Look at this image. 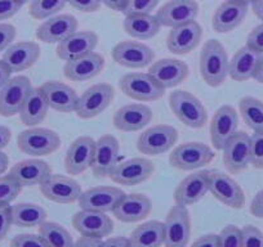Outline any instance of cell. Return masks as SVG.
Listing matches in <instances>:
<instances>
[{"mask_svg": "<svg viewBox=\"0 0 263 247\" xmlns=\"http://www.w3.org/2000/svg\"><path fill=\"white\" fill-rule=\"evenodd\" d=\"M230 59L218 40H208L200 53V75L209 87H219L229 76Z\"/></svg>", "mask_w": 263, "mask_h": 247, "instance_id": "6da1fadb", "label": "cell"}, {"mask_svg": "<svg viewBox=\"0 0 263 247\" xmlns=\"http://www.w3.org/2000/svg\"><path fill=\"white\" fill-rule=\"evenodd\" d=\"M169 107L186 127L200 129L208 121V112L203 103L186 90H176L169 95Z\"/></svg>", "mask_w": 263, "mask_h": 247, "instance_id": "7a4b0ae2", "label": "cell"}, {"mask_svg": "<svg viewBox=\"0 0 263 247\" xmlns=\"http://www.w3.org/2000/svg\"><path fill=\"white\" fill-rule=\"evenodd\" d=\"M17 146L24 153L42 157L54 153L61 146V138L47 128H31L24 130L17 137Z\"/></svg>", "mask_w": 263, "mask_h": 247, "instance_id": "3957f363", "label": "cell"}, {"mask_svg": "<svg viewBox=\"0 0 263 247\" xmlns=\"http://www.w3.org/2000/svg\"><path fill=\"white\" fill-rule=\"evenodd\" d=\"M119 87L126 97L140 102H154L160 99L165 93V88L161 87L148 72L126 74L120 79Z\"/></svg>", "mask_w": 263, "mask_h": 247, "instance_id": "277c9868", "label": "cell"}, {"mask_svg": "<svg viewBox=\"0 0 263 247\" xmlns=\"http://www.w3.org/2000/svg\"><path fill=\"white\" fill-rule=\"evenodd\" d=\"M213 158L214 152L208 145L200 142H187L174 148L169 156V163L172 168L191 171L209 165Z\"/></svg>", "mask_w": 263, "mask_h": 247, "instance_id": "5b68a950", "label": "cell"}, {"mask_svg": "<svg viewBox=\"0 0 263 247\" xmlns=\"http://www.w3.org/2000/svg\"><path fill=\"white\" fill-rule=\"evenodd\" d=\"M191 236V216L187 206L174 205L164 221V246L186 247Z\"/></svg>", "mask_w": 263, "mask_h": 247, "instance_id": "8992f818", "label": "cell"}, {"mask_svg": "<svg viewBox=\"0 0 263 247\" xmlns=\"http://www.w3.org/2000/svg\"><path fill=\"white\" fill-rule=\"evenodd\" d=\"M114 97H115V90L110 84L101 83V84L92 85L82 95H79L75 112L84 120L93 118L101 115L110 106Z\"/></svg>", "mask_w": 263, "mask_h": 247, "instance_id": "52a82bcc", "label": "cell"}, {"mask_svg": "<svg viewBox=\"0 0 263 247\" xmlns=\"http://www.w3.org/2000/svg\"><path fill=\"white\" fill-rule=\"evenodd\" d=\"M178 132L171 125H156L145 130L138 137L137 148L141 153L158 156L168 152L177 143Z\"/></svg>", "mask_w": 263, "mask_h": 247, "instance_id": "ba28073f", "label": "cell"}, {"mask_svg": "<svg viewBox=\"0 0 263 247\" xmlns=\"http://www.w3.org/2000/svg\"><path fill=\"white\" fill-rule=\"evenodd\" d=\"M209 192L223 205L231 209H242L245 195L239 183L219 170L209 171Z\"/></svg>", "mask_w": 263, "mask_h": 247, "instance_id": "9c48e42d", "label": "cell"}, {"mask_svg": "<svg viewBox=\"0 0 263 247\" xmlns=\"http://www.w3.org/2000/svg\"><path fill=\"white\" fill-rule=\"evenodd\" d=\"M120 158V145L114 135H102L96 140L92 169L97 178H110Z\"/></svg>", "mask_w": 263, "mask_h": 247, "instance_id": "30bf717a", "label": "cell"}, {"mask_svg": "<svg viewBox=\"0 0 263 247\" xmlns=\"http://www.w3.org/2000/svg\"><path fill=\"white\" fill-rule=\"evenodd\" d=\"M31 89L32 85L29 77H11L0 89V116L12 117L18 115Z\"/></svg>", "mask_w": 263, "mask_h": 247, "instance_id": "8fae6325", "label": "cell"}, {"mask_svg": "<svg viewBox=\"0 0 263 247\" xmlns=\"http://www.w3.org/2000/svg\"><path fill=\"white\" fill-rule=\"evenodd\" d=\"M40 191L47 200L55 203H72L83 193L80 184L70 176L54 174L40 184Z\"/></svg>", "mask_w": 263, "mask_h": 247, "instance_id": "7c38bea8", "label": "cell"}, {"mask_svg": "<svg viewBox=\"0 0 263 247\" xmlns=\"http://www.w3.org/2000/svg\"><path fill=\"white\" fill-rule=\"evenodd\" d=\"M155 173V165L150 160L143 157L130 158L123 162H119L110 178L114 183L120 186H137L143 183Z\"/></svg>", "mask_w": 263, "mask_h": 247, "instance_id": "4fadbf2b", "label": "cell"}, {"mask_svg": "<svg viewBox=\"0 0 263 247\" xmlns=\"http://www.w3.org/2000/svg\"><path fill=\"white\" fill-rule=\"evenodd\" d=\"M239 116L232 106H221L214 113L211 122V140L216 150L221 151L226 143L236 134Z\"/></svg>", "mask_w": 263, "mask_h": 247, "instance_id": "5bb4252c", "label": "cell"}, {"mask_svg": "<svg viewBox=\"0 0 263 247\" xmlns=\"http://www.w3.org/2000/svg\"><path fill=\"white\" fill-rule=\"evenodd\" d=\"M154 57L155 54L150 47L132 40L119 43L112 49L114 60L126 69H143L153 64Z\"/></svg>", "mask_w": 263, "mask_h": 247, "instance_id": "9a60e30c", "label": "cell"}, {"mask_svg": "<svg viewBox=\"0 0 263 247\" xmlns=\"http://www.w3.org/2000/svg\"><path fill=\"white\" fill-rule=\"evenodd\" d=\"M72 227L80 236L102 239L114 231V221L106 213L82 209L72 216Z\"/></svg>", "mask_w": 263, "mask_h": 247, "instance_id": "2e32d148", "label": "cell"}, {"mask_svg": "<svg viewBox=\"0 0 263 247\" xmlns=\"http://www.w3.org/2000/svg\"><path fill=\"white\" fill-rule=\"evenodd\" d=\"M222 151L223 165L231 174L241 173L250 165V137L245 132H236Z\"/></svg>", "mask_w": 263, "mask_h": 247, "instance_id": "e0dca14e", "label": "cell"}, {"mask_svg": "<svg viewBox=\"0 0 263 247\" xmlns=\"http://www.w3.org/2000/svg\"><path fill=\"white\" fill-rule=\"evenodd\" d=\"M199 6L195 0H169L156 13V18L164 27L181 26L196 19Z\"/></svg>", "mask_w": 263, "mask_h": 247, "instance_id": "ac0fdd59", "label": "cell"}, {"mask_svg": "<svg viewBox=\"0 0 263 247\" xmlns=\"http://www.w3.org/2000/svg\"><path fill=\"white\" fill-rule=\"evenodd\" d=\"M209 192V171L201 170L186 176L179 181L174 192V202L181 206H190L203 200Z\"/></svg>", "mask_w": 263, "mask_h": 247, "instance_id": "d6986e66", "label": "cell"}, {"mask_svg": "<svg viewBox=\"0 0 263 247\" xmlns=\"http://www.w3.org/2000/svg\"><path fill=\"white\" fill-rule=\"evenodd\" d=\"M96 140L93 138L79 137L70 145L65 157V170L70 175H79L92 166Z\"/></svg>", "mask_w": 263, "mask_h": 247, "instance_id": "ffe728a7", "label": "cell"}, {"mask_svg": "<svg viewBox=\"0 0 263 247\" xmlns=\"http://www.w3.org/2000/svg\"><path fill=\"white\" fill-rule=\"evenodd\" d=\"M124 195L125 193L120 188L101 186V187H93L83 192L78 202L83 210L108 213L115 209V206L124 197Z\"/></svg>", "mask_w": 263, "mask_h": 247, "instance_id": "44dd1931", "label": "cell"}, {"mask_svg": "<svg viewBox=\"0 0 263 247\" xmlns=\"http://www.w3.org/2000/svg\"><path fill=\"white\" fill-rule=\"evenodd\" d=\"M78 19L71 14H58L48 18L36 29V39L47 44H60L78 31Z\"/></svg>", "mask_w": 263, "mask_h": 247, "instance_id": "7402d4cb", "label": "cell"}, {"mask_svg": "<svg viewBox=\"0 0 263 247\" xmlns=\"http://www.w3.org/2000/svg\"><path fill=\"white\" fill-rule=\"evenodd\" d=\"M153 111L146 105L132 103L123 106L115 112L112 118L114 127L120 132L132 133L142 130L153 120Z\"/></svg>", "mask_w": 263, "mask_h": 247, "instance_id": "603a6c76", "label": "cell"}, {"mask_svg": "<svg viewBox=\"0 0 263 247\" xmlns=\"http://www.w3.org/2000/svg\"><path fill=\"white\" fill-rule=\"evenodd\" d=\"M248 4L242 0H224L216 9L212 27L219 34L231 32L242 24L248 14Z\"/></svg>", "mask_w": 263, "mask_h": 247, "instance_id": "cb8c5ba5", "label": "cell"}, {"mask_svg": "<svg viewBox=\"0 0 263 247\" xmlns=\"http://www.w3.org/2000/svg\"><path fill=\"white\" fill-rule=\"evenodd\" d=\"M203 37V29L196 21L173 27L166 39V47L173 54L183 55L196 49Z\"/></svg>", "mask_w": 263, "mask_h": 247, "instance_id": "d4e9b609", "label": "cell"}, {"mask_svg": "<svg viewBox=\"0 0 263 247\" xmlns=\"http://www.w3.org/2000/svg\"><path fill=\"white\" fill-rule=\"evenodd\" d=\"M153 202L142 193L124 195L112 210L114 216L123 223H137L150 215Z\"/></svg>", "mask_w": 263, "mask_h": 247, "instance_id": "484cf974", "label": "cell"}, {"mask_svg": "<svg viewBox=\"0 0 263 247\" xmlns=\"http://www.w3.org/2000/svg\"><path fill=\"white\" fill-rule=\"evenodd\" d=\"M97 44L98 36L96 32L88 30L77 31L58 44L57 57L65 62H69L95 52Z\"/></svg>", "mask_w": 263, "mask_h": 247, "instance_id": "4316f807", "label": "cell"}, {"mask_svg": "<svg viewBox=\"0 0 263 247\" xmlns=\"http://www.w3.org/2000/svg\"><path fill=\"white\" fill-rule=\"evenodd\" d=\"M148 74L165 89L182 84L189 76V66L179 59L164 58L154 62Z\"/></svg>", "mask_w": 263, "mask_h": 247, "instance_id": "83f0119b", "label": "cell"}, {"mask_svg": "<svg viewBox=\"0 0 263 247\" xmlns=\"http://www.w3.org/2000/svg\"><path fill=\"white\" fill-rule=\"evenodd\" d=\"M105 67V58L100 53L92 52L77 59L66 62L63 75L70 81H85L100 75Z\"/></svg>", "mask_w": 263, "mask_h": 247, "instance_id": "f1b7e54d", "label": "cell"}, {"mask_svg": "<svg viewBox=\"0 0 263 247\" xmlns=\"http://www.w3.org/2000/svg\"><path fill=\"white\" fill-rule=\"evenodd\" d=\"M40 57V47L35 42H18L4 50V64L12 72H21L30 69Z\"/></svg>", "mask_w": 263, "mask_h": 247, "instance_id": "f546056e", "label": "cell"}, {"mask_svg": "<svg viewBox=\"0 0 263 247\" xmlns=\"http://www.w3.org/2000/svg\"><path fill=\"white\" fill-rule=\"evenodd\" d=\"M40 88L50 108L58 112H75L79 95L70 85L53 80V81L44 83Z\"/></svg>", "mask_w": 263, "mask_h": 247, "instance_id": "4dcf8cb0", "label": "cell"}, {"mask_svg": "<svg viewBox=\"0 0 263 247\" xmlns=\"http://www.w3.org/2000/svg\"><path fill=\"white\" fill-rule=\"evenodd\" d=\"M262 59V53L255 52L247 45L240 48L230 60L229 76L239 83L253 79Z\"/></svg>", "mask_w": 263, "mask_h": 247, "instance_id": "1f68e13d", "label": "cell"}, {"mask_svg": "<svg viewBox=\"0 0 263 247\" xmlns=\"http://www.w3.org/2000/svg\"><path fill=\"white\" fill-rule=\"evenodd\" d=\"M9 175L21 187H34L40 186L48 176L52 175V169L45 161L42 160H24L12 166Z\"/></svg>", "mask_w": 263, "mask_h": 247, "instance_id": "d6a6232c", "label": "cell"}, {"mask_svg": "<svg viewBox=\"0 0 263 247\" xmlns=\"http://www.w3.org/2000/svg\"><path fill=\"white\" fill-rule=\"evenodd\" d=\"M48 110H49V105L42 88H32L18 115L24 125L36 127L47 117Z\"/></svg>", "mask_w": 263, "mask_h": 247, "instance_id": "836d02e7", "label": "cell"}, {"mask_svg": "<svg viewBox=\"0 0 263 247\" xmlns=\"http://www.w3.org/2000/svg\"><path fill=\"white\" fill-rule=\"evenodd\" d=\"M123 26L129 36L138 40L153 39L161 29L160 22L153 14H126Z\"/></svg>", "mask_w": 263, "mask_h": 247, "instance_id": "e575fe53", "label": "cell"}, {"mask_svg": "<svg viewBox=\"0 0 263 247\" xmlns=\"http://www.w3.org/2000/svg\"><path fill=\"white\" fill-rule=\"evenodd\" d=\"M129 247H161L164 244V223L150 220L137 227L128 238Z\"/></svg>", "mask_w": 263, "mask_h": 247, "instance_id": "d590c367", "label": "cell"}, {"mask_svg": "<svg viewBox=\"0 0 263 247\" xmlns=\"http://www.w3.org/2000/svg\"><path fill=\"white\" fill-rule=\"evenodd\" d=\"M47 220V211L36 203H17L12 206V221L21 228L40 227Z\"/></svg>", "mask_w": 263, "mask_h": 247, "instance_id": "8d00e7d4", "label": "cell"}, {"mask_svg": "<svg viewBox=\"0 0 263 247\" xmlns=\"http://www.w3.org/2000/svg\"><path fill=\"white\" fill-rule=\"evenodd\" d=\"M239 110L248 127L254 133H263V102L254 97H244L239 102Z\"/></svg>", "mask_w": 263, "mask_h": 247, "instance_id": "74e56055", "label": "cell"}, {"mask_svg": "<svg viewBox=\"0 0 263 247\" xmlns=\"http://www.w3.org/2000/svg\"><path fill=\"white\" fill-rule=\"evenodd\" d=\"M39 234L44 239L47 247H72L71 234L67 232L65 227L53 221H44L39 227Z\"/></svg>", "mask_w": 263, "mask_h": 247, "instance_id": "f35d334b", "label": "cell"}, {"mask_svg": "<svg viewBox=\"0 0 263 247\" xmlns=\"http://www.w3.org/2000/svg\"><path fill=\"white\" fill-rule=\"evenodd\" d=\"M67 4V0H31L30 14L35 19H48L62 11Z\"/></svg>", "mask_w": 263, "mask_h": 247, "instance_id": "ab89813d", "label": "cell"}, {"mask_svg": "<svg viewBox=\"0 0 263 247\" xmlns=\"http://www.w3.org/2000/svg\"><path fill=\"white\" fill-rule=\"evenodd\" d=\"M21 188L9 174L0 176V205H11L21 193Z\"/></svg>", "mask_w": 263, "mask_h": 247, "instance_id": "60d3db41", "label": "cell"}, {"mask_svg": "<svg viewBox=\"0 0 263 247\" xmlns=\"http://www.w3.org/2000/svg\"><path fill=\"white\" fill-rule=\"evenodd\" d=\"M218 247H241V229L235 225L224 227L218 234Z\"/></svg>", "mask_w": 263, "mask_h": 247, "instance_id": "b9f144b4", "label": "cell"}, {"mask_svg": "<svg viewBox=\"0 0 263 247\" xmlns=\"http://www.w3.org/2000/svg\"><path fill=\"white\" fill-rule=\"evenodd\" d=\"M250 165L263 169V133H254L250 137Z\"/></svg>", "mask_w": 263, "mask_h": 247, "instance_id": "7bdbcfd3", "label": "cell"}, {"mask_svg": "<svg viewBox=\"0 0 263 247\" xmlns=\"http://www.w3.org/2000/svg\"><path fill=\"white\" fill-rule=\"evenodd\" d=\"M160 0H126L123 13L125 14H151Z\"/></svg>", "mask_w": 263, "mask_h": 247, "instance_id": "ee69618b", "label": "cell"}, {"mask_svg": "<svg viewBox=\"0 0 263 247\" xmlns=\"http://www.w3.org/2000/svg\"><path fill=\"white\" fill-rule=\"evenodd\" d=\"M241 247H263V233L253 225L241 229Z\"/></svg>", "mask_w": 263, "mask_h": 247, "instance_id": "f6af8a7d", "label": "cell"}, {"mask_svg": "<svg viewBox=\"0 0 263 247\" xmlns=\"http://www.w3.org/2000/svg\"><path fill=\"white\" fill-rule=\"evenodd\" d=\"M11 247H47L40 234H18L11 242Z\"/></svg>", "mask_w": 263, "mask_h": 247, "instance_id": "bcb514c9", "label": "cell"}, {"mask_svg": "<svg viewBox=\"0 0 263 247\" xmlns=\"http://www.w3.org/2000/svg\"><path fill=\"white\" fill-rule=\"evenodd\" d=\"M16 27L11 24H0V53L8 49L16 39Z\"/></svg>", "mask_w": 263, "mask_h": 247, "instance_id": "7dc6e473", "label": "cell"}, {"mask_svg": "<svg viewBox=\"0 0 263 247\" xmlns=\"http://www.w3.org/2000/svg\"><path fill=\"white\" fill-rule=\"evenodd\" d=\"M21 7L22 4L18 0H0V21L12 18L18 13Z\"/></svg>", "mask_w": 263, "mask_h": 247, "instance_id": "c3c4849f", "label": "cell"}, {"mask_svg": "<svg viewBox=\"0 0 263 247\" xmlns=\"http://www.w3.org/2000/svg\"><path fill=\"white\" fill-rule=\"evenodd\" d=\"M12 224V206L0 205V241L8 234Z\"/></svg>", "mask_w": 263, "mask_h": 247, "instance_id": "681fc988", "label": "cell"}, {"mask_svg": "<svg viewBox=\"0 0 263 247\" xmlns=\"http://www.w3.org/2000/svg\"><path fill=\"white\" fill-rule=\"evenodd\" d=\"M247 47H249L250 49L255 50V52H259L263 54V24L254 27V29L249 32L247 39Z\"/></svg>", "mask_w": 263, "mask_h": 247, "instance_id": "f907efd6", "label": "cell"}, {"mask_svg": "<svg viewBox=\"0 0 263 247\" xmlns=\"http://www.w3.org/2000/svg\"><path fill=\"white\" fill-rule=\"evenodd\" d=\"M67 3L83 13L97 12L101 7L100 0H67Z\"/></svg>", "mask_w": 263, "mask_h": 247, "instance_id": "816d5d0a", "label": "cell"}, {"mask_svg": "<svg viewBox=\"0 0 263 247\" xmlns=\"http://www.w3.org/2000/svg\"><path fill=\"white\" fill-rule=\"evenodd\" d=\"M250 213L255 218L263 219V190H260L253 197L252 203H250Z\"/></svg>", "mask_w": 263, "mask_h": 247, "instance_id": "f5cc1de1", "label": "cell"}, {"mask_svg": "<svg viewBox=\"0 0 263 247\" xmlns=\"http://www.w3.org/2000/svg\"><path fill=\"white\" fill-rule=\"evenodd\" d=\"M191 247H218V234H205L197 238Z\"/></svg>", "mask_w": 263, "mask_h": 247, "instance_id": "db71d44e", "label": "cell"}, {"mask_svg": "<svg viewBox=\"0 0 263 247\" xmlns=\"http://www.w3.org/2000/svg\"><path fill=\"white\" fill-rule=\"evenodd\" d=\"M100 247H129V241L126 237H112L102 241Z\"/></svg>", "mask_w": 263, "mask_h": 247, "instance_id": "11a10c76", "label": "cell"}, {"mask_svg": "<svg viewBox=\"0 0 263 247\" xmlns=\"http://www.w3.org/2000/svg\"><path fill=\"white\" fill-rule=\"evenodd\" d=\"M101 243H102V239L82 236L77 242H74L72 247H100Z\"/></svg>", "mask_w": 263, "mask_h": 247, "instance_id": "9f6ffc18", "label": "cell"}, {"mask_svg": "<svg viewBox=\"0 0 263 247\" xmlns=\"http://www.w3.org/2000/svg\"><path fill=\"white\" fill-rule=\"evenodd\" d=\"M101 4H105L108 9L123 13L126 6V0H100Z\"/></svg>", "mask_w": 263, "mask_h": 247, "instance_id": "6f0895ef", "label": "cell"}, {"mask_svg": "<svg viewBox=\"0 0 263 247\" xmlns=\"http://www.w3.org/2000/svg\"><path fill=\"white\" fill-rule=\"evenodd\" d=\"M12 71L6 64H4L3 59H0V89L7 84L9 79H11Z\"/></svg>", "mask_w": 263, "mask_h": 247, "instance_id": "680465c9", "label": "cell"}, {"mask_svg": "<svg viewBox=\"0 0 263 247\" xmlns=\"http://www.w3.org/2000/svg\"><path fill=\"white\" fill-rule=\"evenodd\" d=\"M12 138V132L11 129H8L7 127H2L0 125V151H3L7 146L9 145Z\"/></svg>", "mask_w": 263, "mask_h": 247, "instance_id": "91938a15", "label": "cell"}, {"mask_svg": "<svg viewBox=\"0 0 263 247\" xmlns=\"http://www.w3.org/2000/svg\"><path fill=\"white\" fill-rule=\"evenodd\" d=\"M250 6H252V9L253 12H254L255 16H257L263 24V0H254Z\"/></svg>", "mask_w": 263, "mask_h": 247, "instance_id": "94428289", "label": "cell"}, {"mask_svg": "<svg viewBox=\"0 0 263 247\" xmlns=\"http://www.w3.org/2000/svg\"><path fill=\"white\" fill-rule=\"evenodd\" d=\"M9 165V158L3 151H0V176L3 175L7 170H8Z\"/></svg>", "mask_w": 263, "mask_h": 247, "instance_id": "6125c7cd", "label": "cell"}, {"mask_svg": "<svg viewBox=\"0 0 263 247\" xmlns=\"http://www.w3.org/2000/svg\"><path fill=\"white\" fill-rule=\"evenodd\" d=\"M253 79H254L255 81L259 83V84H263V59H262V62L259 64V66H258V70H257V72H255V75Z\"/></svg>", "mask_w": 263, "mask_h": 247, "instance_id": "be15d7a7", "label": "cell"}, {"mask_svg": "<svg viewBox=\"0 0 263 247\" xmlns=\"http://www.w3.org/2000/svg\"><path fill=\"white\" fill-rule=\"evenodd\" d=\"M18 2H20V3H21V4H22V6H24V4H26V3H29V2H30V0H18Z\"/></svg>", "mask_w": 263, "mask_h": 247, "instance_id": "e7e4bbea", "label": "cell"}, {"mask_svg": "<svg viewBox=\"0 0 263 247\" xmlns=\"http://www.w3.org/2000/svg\"><path fill=\"white\" fill-rule=\"evenodd\" d=\"M242 2H245V3H247L248 6H249V4H252L253 2H254V0H242Z\"/></svg>", "mask_w": 263, "mask_h": 247, "instance_id": "03108f58", "label": "cell"}]
</instances>
